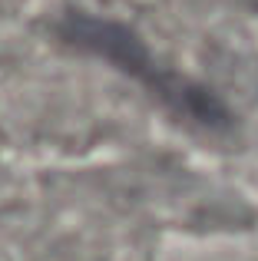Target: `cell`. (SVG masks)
I'll list each match as a JSON object with an SVG mask.
<instances>
[{
	"label": "cell",
	"instance_id": "1",
	"mask_svg": "<svg viewBox=\"0 0 258 261\" xmlns=\"http://www.w3.org/2000/svg\"><path fill=\"white\" fill-rule=\"evenodd\" d=\"M60 30H63V37L70 40L73 46H83V50L110 60L116 70H123L126 76H133V80H139L142 86H149L166 106L179 109L182 116H189V119L202 122V126H209V129L228 126V113L215 96H209L205 89L186 83V80H179L175 73H169L162 63H156V57L136 40V33L126 30V27L99 20V17H86V13H73Z\"/></svg>",
	"mask_w": 258,
	"mask_h": 261
}]
</instances>
